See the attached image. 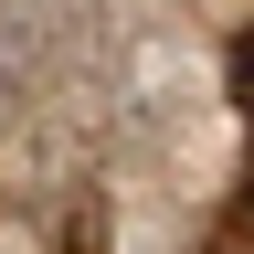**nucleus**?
Instances as JSON below:
<instances>
[{"mask_svg": "<svg viewBox=\"0 0 254 254\" xmlns=\"http://www.w3.org/2000/svg\"><path fill=\"white\" fill-rule=\"evenodd\" d=\"M233 95H244V117H254V32H244V53H233Z\"/></svg>", "mask_w": 254, "mask_h": 254, "instance_id": "obj_1", "label": "nucleus"}]
</instances>
